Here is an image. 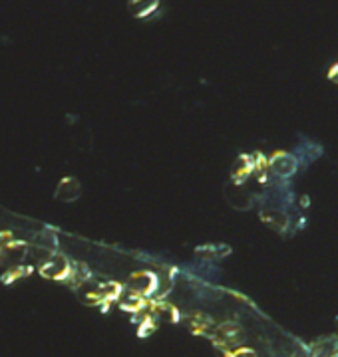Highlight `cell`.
Instances as JSON below:
<instances>
[{
  "instance_id": "cell-1",
  "label": "cell",
  "mask_w": 338,
  "mask_h": 357,
  "mask_svg": "<svg viewBox=\"0 0 338 357\" xmlns=\"http://www.w3.org/2000/svg\"><path fill=\"white\" fill-rule=\"evenodd\" d=\"M223 197H225L227 205L235 210H251L255 205V199L251 191L243 185V183H235V181H227L223 187Z\"/></svg>"
},
{
  "instance_id": "cell-2",
  "label": "cell",
  "mask_w": 338,
  "mask_h": 357,
  "mask_svg": "<svg viewBox=\"0 0 338 357\" xmlns=\"http://www.w3.org/2000/svg\"><path fill=\"white\" fill-rule=\"evenodd\" d=\"M267 163L268 173L275 178H281V181H287V178L293 177L296 171H298V165H300L295 153L287 151H277L268 159Z\"/></svg>"
},
{
  "instance_id": "cell-3",
  "label": "cell",
  "mask_w": 338,
  "mask_h": 357,
  "mask_svg": "<svg viewBox=\"0 0 338 357\" xmlns=\"http://www.w3.org/2000/svg\"><path fill=\"white\" fill-rule=\"evenodd\" d=\"M72 264L66 256H62V254H58L54 252L48 260L40 264V274L44 278H48V280H56V282H64V280H68L72 274Z\"/></svg>"
},
{
  "instance_id": "cell-4",
  "label": "cell",
  "mask_w": 338,
  "mask_h": 357,
  "mask_svg": "<svg viewBox=\"0 0 338 357\" xmlns=\"http://www.w3.org/2000/svg\"><path fill=\"white\" fill-rule=\"evenodd\" d=\"M126 288L131 290L134 294H138L141 298H147V296H155V290H157V274L152 272H136L127 278Z\"/></svg>"
},
{
  "instance_id": "cell-5",
  "label": "cell",
  "mask_w": 338,
  "mask_h": 357,
  "mask_svg": "<svg viewBox=\"0 0 338 357\" xmlns=\"http://www.w3.org/2000/svg\"><path fill=\"white\" fill-rule=\"evenodd\" d=\"M54 197L60 203H74L82 197V183L76 177H64L58 183Z\"/></svg>"
},
{
  "instance_id": "cell-6",
  "label": "cell",
  "mask_w": 338,
  "mask_h": 357,
  "mask_svg": "<svg viewBox=\"0 0 338 357\" xmlns=\"http://www.w3.org/2000/svg\"><path fill=\"white\" fill-rule=\"evenodd\" d=\"M261 220L271 229L279 231V233L287 231L291 226V217L282 208H265V210H261Z\"/></svg>"
},
{
  "instance_id": "cell-7",
  "label": "cell",
  "mask_w": 338,
  "mask_h": 357,
  "mask_svg": "<svg viewBox=\"0 0 338 357\" xmlns=\"http://www.w3.org/2000/svg\"><path fill=\"white\" fill-rule=\"evenodd\" d=\"M255 173V157L253 155H241L235 159L231 167V181L235 183H245L247 178Z\"/></svg>"
},
{
  "instance_id": "cell-8",
  "label": "cell",
  "mask_w": 338,
  "mask_h": 357,
  "mask_svg": "<svg viewBox=\"0 0 338 357\" xmlns=\"http://www.w3.org/2000/svg\"><path fill=\"white\" fill-rule=\"evenodd\" d=\"M159 0H127V13L134 18H150L157 13Z\"/></svg>"
},
{
  "instance_id": "cell-9",
  "label": "cell",
  "mask_w": 338,
  "mask_h": 357,
  "mask_svg": "<svg viewBox=\"0 0 338 357\" xmlns=\"http://www.w3.org/2000/svg\"><path fill=\"white\" fill-rule=\"evenodd\" d=\"M32 244L34 247H40L44 250H50V252H56L58 248V236L50 229H42L40 233L34 234L32 238Z\"/></svg>"
},
{
  "instance_id": "cell-10",
  "label": "cell",
  "mask_w": 338,
  "mask_h": 357,
  "mask_svg": "<svg viewBox=\"0 0 338 357\" xmlns=\"http://www.w3.org/2000/svg\"><path fill=\"white\" fill-rule=\"evenodd\" d=\"M312 357H337L338 356V345L337 342L332 340H323L319 344L312 345V351H310Z\"/></svg>"
},
{
  "instance_id": "cell-11",
  "label": "cell",
  "mask_w": 338,
  "mask_h": 357,
  "mask_svg": "<svg viewBox=\"0 0 338 357\" xmlns=\"http://www.w3.org/2000/svg\"><path fill=\"white\" fill-rule=\"evenodd\" d=\"M231 357H257L253 349H247V347H241V349H235Z\"/></svg>"
},
{
  "instance_id": "cell-12",
  "label": "cell",
  "mask_w": 338,
  "mask_h": 357,
  "mask_svg": "<svg viewBox=\"0 0 338 357\" xmlns=\"http://www.w3.org/2000/svg\"><path fill=\"white\" fill-rule=\"evenodd\" d=\"M328 80H330V82L338 83V64L330 68V72H328Z\"/></svg>"
},
{
  "instance_id": "cell-13",
  "label": "cell",
  "mask_w": 338,
  "mask_h": 357,
  "mask_svg": "<svg viewBox=\"0 0 338 357\" xmlns=\"http://www.w3.org/2000/svg\"><path fill=\"white\" fill-rule=\"evenodd\" d=\"M300 205H303V206L309 205V199H307V197H303V199H300Z\"/></svg>"
},
{
  "instance_id": "cell-14",
  "label": "cell",
  "mask_w": 338,
  "mask_h": 357,
  "mask_svg": "<svg viewBox=\"0 0 338 357\" xmlns=\"http://www.w3.org/2000/svg\"><path fill=\"white\" fill-rule=\"evenodd\" d=\"M2 262H4V250L0 248V266H2Z\"/></svg>"
},
{
  "instance_id": "cell-15",
  "label": "cell",
  "mask_w": 338,
  "mask_h": 357,
  "mask_svg": "<svg viewBox=\"0 0 338 357\" xmlns=\"http://www.w3.org/2000/svg\"><path fill=\"white\" fill-rule=\"evenodd\" d=\"M337 322H338V319H337Z\"/></svg>"
}]
</instances>
